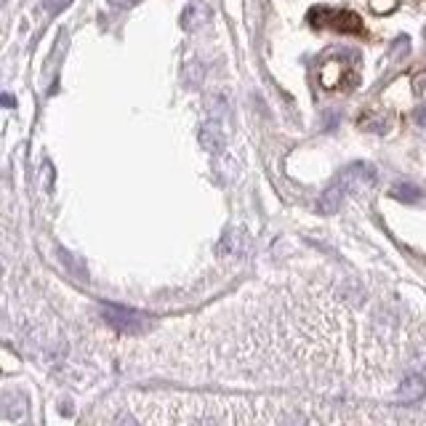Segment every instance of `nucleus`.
<instances>
[{"label":"nucleus","instance_id":"9d476101","mask_svg":"<svg viewBox=\"0 0 426 426\" xmlns=\"http://www.w3.org/2000/svg\"><path fill=\"white\" fill-rule=\"evenodd\" d=\"M368 6H370L373 14L386 16V14H392L397 6H400V0H368Z\"/></svg>","mask_w":426,"mask_h":426},{"label":"nucleus","instance_id":"f03ea898","mask_svg":"<svg viewBox=\"0 0 426 426\" xmlns=\"http://www.w3.org/2000/svg\"><path fill=\"white\" fill-rule=\"evenodd\" d=\"M102 317L106 320V325H112L120 333H141L150 328V315L120 304H102Z\"/></svg>","mask_w":426,"mask_h":426},{"label":"nucleus","instance_id":"1a4fd4ad","mask_svg":"<svg viewBox=\"0 0 426 426\" xmlns=\"http://www.w3.org/2000/svg\"><path fill=\"white\" fill-rule=\"evenodd\" d=\"M392 198L402 200V203H416V200H421V189L411 182H400L392 189Z\"/></svg>","mask_w":426,"mask_h":426},{"label":"nucleus","instance_id":"9b49d317","mask_svg":"<svg viewBox=\"0 0 426 426\" xmlns=\"http://www.w3.org/2000/svg\"><path fill=\"white\" fill-rule=\"evenodd\" d=\"M360 125H363L365 131H376V134H381V131L386 128V120H381V118H360Z\"/></svg>","mask_w":426,"mask_h":426},{"label":"nucleus","instance_id":"0eeeda50","mask_svg":"<svg viewBox=\"0 0 426 426\" xmlns=\"http://www.w3.org/2000/svg\"><path fill=\"white\" fill-rule=\"evenodd\" d=\"M426 392V384L421 376H408V379L402 381V386H400V392L397 397L402 400V402H416V400H421Z\"/></svg>","mask_w":426,"mask_h":426},{"label":"nucleus","instance_id":"423d86ee","mask_svg":"<svg viewBox=\"0 0 426 426\" xmlns=\"http://www.w3.org/2000/svg\"><path fill=\"white\" fill-rule=\"evenodd\" d=\"M200 144L213 155L221 152V150H224V134H221V128H219L216 123L203 125V128H200Z\"/></svg>","mask_w":426,"mask_h":426},{"label":"nucleus","instance_id":"7ed1b4c3","mask_svg":"<svg viewBox=\"0 0 426 426\" xmlns=\"http://www.w3.org/2000/svg\"><path fill=\"white\" fill-rule=\"evenodd\" d=\"M344 77L357 80V77H354V72H349V70L344 67V61H341V59L325 61V67L320 70V83H322V88H328V91L341 88V86H344Z\"/></svg>","mask_w":426,"mask_h":426},{"label":"nucleus","instance_id":"f257e3e1","mask_svg":"<svg viewBox=\"0 0 426 426\" xmlns=\"http://www.w3.org/2000/svg\"><path fill=\"white\" fill-rule=\"evenodd\" d=\"M309 24L320 27V30H336V32H347V35H360L365 30L363 19L347 11V8H328V6H315L309 11Z\"/></svg>","mask_w":426,"mask_h":426},{"label":"nucleus","instance_id":"f8f14e48","mask_svg":"<svg viewBox=\"0 0 426 426\" xmlns=\"http://www.w3.org/2000/svg\"><path fill=\"white\" fill-rule=\"evenodd\" d=\"M72 0H43V8H46L48 14H59L64 6H70Z\"/></svg>","mask_w":426,"mask_h":426},{"label":"nucleus","instance_id":"dca6fc26","mask_svg":"<svg viewBox=\"0 0 426 426\" xmlns=\"http://www.w3.org/2000/svg\"><path fill=\"white\" fill-rule=\"evenodd\" d=\"M3 104H6V106H14V96H11V93H6V96H3Z\"/></svg>","mask_w":426,"mask_h":426},{"label":"nucleus","instance_id":"ddd939ff","mask_svg":"<svg viewBox=\"0 0 426 426\" xmlns=\"http://www.w3.org/2000/svg\"><path fill=\"white\" fill-rule=\"evenodd\" d=\"M115 426H136V421H134L128 413H120V416H118V421H115Z\"/></svg>","mask_w":426,"mask_h":426},{"label":"nucleus","instance_id":"2eb2a0df","mask_svg":"<svg viewBox=\"0 0 426 426\" xmlns=\"http://www.w3.org/2000/svg\"><path fill=\"white\" fill-rule=\"evenodd\" d=\"M416 123H418V125H426V104L416 109Z\"/></svg>","mask_w":426,"mask_h":426},{"label":"nucleus","instance_id":"20e7f679","mask_svg":"<svg viewBox=\"0 0 426 426\" xmlns=\"http://www.w3.org/2000/svg\"><path fill=\"white\" fill-rule=\"evenodd\" d=\"M338 182L344 184L347 189H360V187H368V184L376 182V168L370 166V163H354L349 166L341 176H338Z\"/></svg>","mask_w":426,"mask_h":426},{"label":"nucleus","instance_id":"39448f33","mask_svg":"<svg viewBox=\"0 0 426 426\" xmlns=\"http://www.w3.org/2000/svg\"><path fill=\"white\" fill-rule=\"evenodd\" d=\"M344 192H347V187L341 182H336L333 187H328L325 192H322V198L317 203V211L325 213V216H331V213L338 211V205H341V198H344Z\"/></svg>","mask_w":426,"mask_h":426},{"label":"nucleus","instance_id":"4468645a","mask_svg":"<svg viewBox=\"0 0 426 426\" xmlns=\"http://www.w3.org/2000/svg\"><path fill=\"white\" fill-rule=\"evenodd\" d=\"M106 3H109L112 8H128V6L136 3V0H106Z\"/></svg>","mask_w":426,"mask_h":426},{"label":"nucleus","instance_id":"f3484780","mask_svg":"<svg viewBox=\"0 0 426 426\" xmlns=\"http://www.w3.org/2000/svg\"><path fill=\"white\" fill-rule=\"evenodd\" d=\"M418 8H421V11L426 14V0H418Z\"/></svg>","mask_w":426,"mask_h":426},{"label":"nucleus","instance_id":"6e6552de","mask_svg":"<svg viewBox=\"0 0 426 426\" xmlns=\"http://www.w3.org/2000/svg\"><path fill=\"white\" fill-rule=\"evenodd\" d=\"M203 22H208V11L198 6V3H192V6H187V11L182 16V24L187 30H192V27H200Z\"/></svg>","mask_w":426,"mask_h":426}]
</instances>
